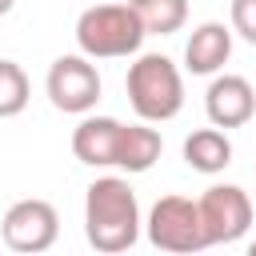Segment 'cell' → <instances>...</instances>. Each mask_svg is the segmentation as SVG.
Segmentation results:
<instances>
[{"instance_id":"1","label":"cell","mask_w":256,"mask_h":256,"mask_svg":"<svg viewBox=\"0 0 256 256\" xmlns=\"http://www.w3.org/2000/svg\"><path fill=\"white\" fill-rule=\"evenodd\" d=\"M84 236L96 252L116 256L140 240V200L124 176H100L84 192Z\"/></svg>"},{"instance_id":"2","label":"cell","mask_w":256,"mask_h":256,"mask_svg":"<svg viewBox=\"0 0 256 256\" xmlns=\"http://www.w3.org/2000/svg\"><path fill=\"white\" fill-rule=\"evenodd\" d=\"M124 92H128V104L140 120L148 124H164L172 120L180 108H184V80H180V68L160 56V52H140L132 64H128V76H124Z\"/></svg>"},{"instance_id":"3","label":"cell","mask_w":256,"mask_h":256,"mask_svg":"<svg viewBox=\"0 0 256 256\" xmlns=\"http://www.w3.org/2000/svg\"><path fill=\"white\" fill-rule=\"evenodd\" d=\"M144 24L132 12V4L104 0L80 12L76 20V44L92 60H116V56H136L144 44Z\"/></svg>"},{"instance_id":"4","label":"cell","mask_w":256,"mask_h":256,"mask_svg":"<svg viewBox=\"0 0 256 256\" xmlns=\"http://www.w3.org/2000/svg\"><path fill=\"white\" fill-rule=\"evenodd\" d=\"M148 228V240L160 248V252H204L208 240H204V224H200V208L196 200L188 196H160L144 220Z\"/></svg>"},{"instance_id":"5","label":"cell","mask_w":256,"mask_h":256,"mask_svg":"<svg viewBox=\"0 0 256 256\" xmlns=\"http://www.w3.org/2000/svg\"><path fill=\"white\" fill-rule=\"evenodd\" d=\"M100 72H96V64H92V56H60V60H52V68H48V76H44V92H48V100H52V108L56 112H68V116H84V112H92L96 108V100H100Z\"/></svg>"},{"instance_id":"6","label":"cell","mask_w":256,"mask_h":256,"mask_svg":"<svg viewBox=\"0 0 256 256\" xmlns=\"http://www.w3.org/2000/svg\"><path fill=\"white\" fill-rule=\"evenodd\" d=\"M56 236H60V216H56V208H52L48 200H36V196L16 200V204L4 212V220H0V240H4V248L20 252V256L48 252V248L56 244Z\"/></svg>"},{"instance_id":"7","label":"cell","mask_w":256,"mask_h":256,"mask_svg":"<svg viewBox=\"0 0 256 256\" xmlns=\"http://www.w3.org/2000/svg\"><path fill=\"white\" fill-rule=\"evenodd\" d=\"M200 208V224H204V240L212 244H232L252 228V200L244 188L236 184H212L204 188V196L196 200Z\"/></svg>"},{"instance_id":"8","label":"cell","mask_w":256,"mask_h":256,"mask_svg":"<svg viewBox=\"0 0 256 256\" xmlns=\"http://www.w3.org/2000/svg\"><path fill=\"white\" fill-rule=\"evenodd\" d=\"M204 112H208V124L216 128H244L252 116H256V88L244 80V76H216L204 92Z\"/></svg>"},{"instance_id":"9","label":"cell","mask_w":256,"mask_h":256,"mask_svg":"<svg viewBox=\"0 0 256 256\" xmlns=\"http://www.w3.org/2000/svg\"><path fill=\"white\" fill-rule=\"evenodd\" d=\"M232 56V28L220 20H204L192 28L184 44V68L192 76H216Z\"/></svg>"},{"instance_id":"10","label":"cell","mask_w":256,"mask_h":256,"mask_svg":"<svg viewBox=\"0 0 256 256\" xmlns=\"http://www.w3.org/2000/svg\"><path fill=\"white\" fill-rule=\"evenodd\" d=\"M120 120L116 116H88L72 132V156L88 168H112L116 164V144H120Z\"/></svg>"},{"instance_id":"11","label":"cell","mask_w":256,"mask_h":256,"mask_svg":"<svg viewBox=\"0 0 256 256\" xmlns=\"http://www.w3.org/2000/svg\"><path fill=\"white\" fill-rule=\"evenodd\" d=\"M160 152H164V140H160L156 128H148V120L124 124V128H120V144H116V164H112V168H124L128 176H136V172H148V168L160 160Z\"/></svg>"},{"instance_id":"12","label":"cell","mask_w":256,"mask_h":256,"mask_svg":"<svg viewBox=\"0 0 256 256\" xmlns=\"http://www.w3.org/2000/svg\"><path fill=\"white\" fill-rule=\"evenodd\" d=\"M184 164L192 172H204V176H216L232 164V140L224 128H196L188 140H184Z\"/></svg>"},{"instance_id":"13","label":"cell","mask_w":256,"mask_h":256,"mask_svg":"<svg viewBox=\"0 0 256 256\" xmlns=\"http://www.w3.org/2000/svg\"><path fill=\"white\" fill-rule=\"evenodd\" d=\"M148 36H172L188 20V0H128Z\"/></svg>"},{"instance_id":"14","label":"cell","mask_w":256,"mask_h":256,"mask_svg":"<svg viewBox=\"0 0 256 256\" xmlns=\"http://www.w3.org/2000/svg\"><path fill=\"white\" fill-rule=\"evenodd\" d=\"M28 96H32L28 72H24L16 60H0V120L20 116V112L28 108Z\"/></svg>"},{"instance_id":"15","label":"cell","mask_w":256,"mask_h":256,"mask_svg":"<svg viewBox=\"0 0 256 256\" xmlns=\"http://www.w3.org/2000/svg\"><path fill=\"white\" fill-rule=\"evenodd\" d=\"M228 16H232V32L248 44H256V0H232L228 4Z\"/></svg>"},{"instance_id":"16","label":"cell","mask_w":256,"mask_h":256,"mask_svg":"<svg viewBox=\"0 0 256 256\" xmlns=\"http://www.w3.org/2000/svg\"><path fill=\"white\" fill-rule=\"evenodd\" d=\"M12 4H16V0H0V16H8V12H12Z\"/></svg>"},{"instance_id":"17","label":"cell","mask_w":256,"mask_h":256,"mask_svg":"<svg viewBox=\"0 0 256 256\" xmlns=\"http://www.w3.org/2000/svg\"><path fill=\"white\" fill-rule=\"evenodd\" d=\"M248 252H252V256H256V240H252V244H248Z\"/></svg>"}]
</instances>
